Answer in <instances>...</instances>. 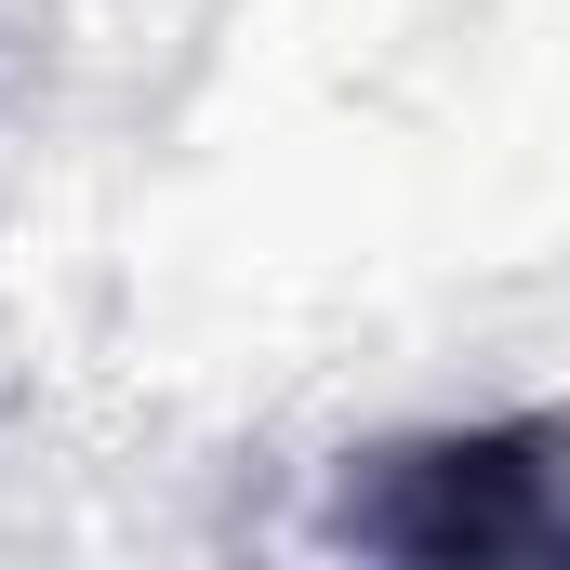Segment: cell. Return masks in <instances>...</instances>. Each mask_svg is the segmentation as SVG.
I'll return each mask as SVG.
<instances>
[{"mask_svg": "<svg viewBox=\"0 0 570 570\" xmlns=\"http://www.w3.org/2000/svg\"><path fill=\"white\" fill-rule=\"evenodd\" d=\"M332 544L399 570H544L570 558V412L385 438L332 478Z\"/></svg>", "mask_w": 570, "mask_h": 570, "instance_id": "6da1fadb", "label": "cell"}]
</instances>
